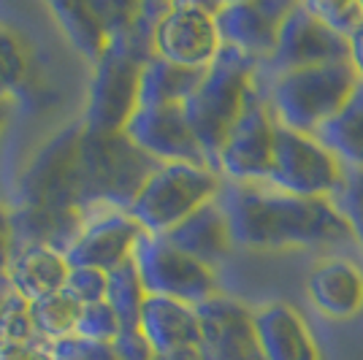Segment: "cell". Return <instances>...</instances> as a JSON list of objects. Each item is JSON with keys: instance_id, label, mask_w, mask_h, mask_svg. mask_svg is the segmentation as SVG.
I'll return each instance as SVG.
<instances>
[{"instance_id": "6da1fadb", "label": "cell", "mask_w": 363, "mask_h": 360, "mask_svg": "<svg viewBox=\"0 0 363 360\" xmlns=\"http://www.w3.org/2000/svg\"><path fill=\"white\" fill-rule=\"evenodd\" d=\"M217 201L225 211L233 244L244 249L336 247L355 239L336 201L290 196L269 181H225Z\"/></svg>"}, {"instance_id": "7a4b0ae2", "label": "cell", "mask_w": 363, "mask_h": 360, "mask_svg": "<svg viewBox=\"0 0 363 360\" xmlns=\"http://www.w3.org/2000/svg\"><path fill=\"white\" fill-rule=\"evenodd\" d=\"M160 160L136 147L125 130L82 133L79 150V203L92 217L101 211H130L138 193L160 168Z\"/></svg>"}, {"instance_id": "3957f363", "label": "cell", "mask_w": 363, "mask_h": 360, "mask_svg": "<svg viewBox=\"0 0 363 360\" xmlns=\"http://www.w3.org/2000/svg\"><path fill=\"white\" fill-rule=\"evenodd\" d=\"M257 65L263 62L247 57L233 46H223L217 60L209 65L201 87L184 103L187 122L212 171H217V157L228 133L233 130L247 101L257 90Z\"/></svg>"}, {"instance_id": "277c9868", "label": "cell", "mask_w": 363, "mask_h": 360, "mask_svg": "<svg viewBox=\"0 0 363 360\" xmlns=\"http://www.w3.org/2000/svg\"><path fill=\"white\" fill-rule=\"evenodd\" d=\"M358 84L350 62H333L274 76L266 98L282 128L318 135L350 103Z\"/></svg>"}, {"instance_id": "5b68a950", "label": "cell", "mask_w": 363, "mask_h": 360, "mask_svg": "<svg viewBox=\"0 0 363 360\" xmlns=\"http://www.w3.org/2000/svg\"><path fill=\"white\" fill-rule=\"evenodd\" d=\"M223 184V176L209 165L163 163L144 184L128 214L144 233L166 236L171 227L196 214L201 206L217 201Z\"/></svg>"}, {"instance_id": "8992f818", "label": "cell", "mask_w": 363, "mask_h": 360, "mask_svg": "<svg viewBox=\"0 0 363 360\" xmlns=\"http://www.w3.org/2000/svg\"><path fill=\"white\" fill-rule=\"evenodd\" d=\"M347 168L318 135L282 128L277 130L269 184L290 196L336 201L345 190Z\"/></svg>"}, {"instance_id": "52a82bcc", "label": "cell", "mask_w": 363, "mask_h": 360, "mask_svg": "<svg viewBox=\"0 0 363 360\" xmlns=\"http://www.w3.org/2000/svg\"><path fill=\"white\" fill-rule=\"evenodd\" d=\"M133 263L150 296H163L190 306H201L217 296L214 271L196 257L184 255L166 236L141 233L133 249Z\"/></svg>"}, {"instance_id": "ba28073f", "label": "cell", "mask_w": 363, "mask_h": 360, "mask_svg": "<svg viewBox=\"0 0 363 360\" xmlns=\"http://www.w3.org/2000/svg\"><path fill=\"white\" fill-rule=\"evenodd\" d=\"M279 122L274 117L266 92L257 90L244 106L242 117L228 133L217 157V174L239 184H263L272 176L274 144Z\"/></svg>"}, {"instance_id": "9c48e42d", "label": "cell", "mask_w": 363, "mask_h": 360, "mask_svg": "<svg viewBox=\"0 0 363 360\" xmlns=\"http://www.w3.org/2000/svg\"><path fill=\"white\" fill-rule=\"evenodd\" d=\"M144 62L136 60L117 41H108L106 55L92 65L84 128L95 133H120L138 108Z\"/></svg>"}, {"instance_id": "30bf717a", "label": "cell", "mask_w": 363, "mask_h": 360, "mask_svg": "<svg viewBox=\"0 0 363 360\" xmlns=\"http://www.w3.org/2000/svg\"><path fill=\"white\" fill-rule=\"evenodd\" d=\"M84 122L71 125L46 141L33 157L19 181V196L25 206L46 209H82L79 203V150Z\"/></svg>"}, {"instance_id": "8fae6325", "label": "cell", "mask_w": 363, "mask_h": 360, "mask_svg": "<svg viewBox=\"0 0 363 360\" xmlns=\"http://www.w3.org/2000/svg\"><path fill=\"white\" fill-rule=\"evenodd\" d=\"M217 3L179 0L168 6L166 16L155 30V55L182 68L206 71L223 52L217 30Z\"/></svg>"}, {"instance_id": "7c38bea8", "label": "cell", "mask_w": 363, "mask_h": 360, "mask_svg": "<svg viewBox=\"0 0 363 360\" xmlns=\"http://www.w3.org/2000/svg\"><path fill=\"white\" fill-rule=\"evenodd\" d=\"M333 62H350V38L333 33L325 22H320L306 9V3H296L279 30L274 55L263 65L272 71V76H279L298 68Z\"/></svg>"}, {"instance_id": "4fadbf2b", "label": "cell", "mask_w": 363, "mask_h": 360, "mask_svg": "<svg viewBox=\"0 0 363 360\" xmlns=\"http://www.w3.org/2000/svg\"><path fill=\"white\" fill-rule=\"evenodd\" d=\"M201 320V360H266L255 330V312L242 300L214 296L196 306Z\"/></svg>"}, {"instance_id": "5bb4252c", "label": "cell", "mask_w": 363, "mask_h": 360, "mask_svg": "<svg viewBox=\"0 0 363 360\" xmlns=\"http://www.w3.org/2000/svg\"><path fill=\"white\" fill-rule=\"evenodd\" d=\"M296 3L290 0H239L217 3V30L223 46H233L247 57L266 62L277 49L279 30Z\"/></svg>"}, {"instance_id": "9a60e30c", "label": "cell", "mask_w": 363, "mask_h": 360, "mask_svg": "<svg viewBox=\"0 0 363 360\" xmlns=\"http://www.w3.org/2000/svg\"><path fill=\"white\" fill-rule=\"evenodd\" d=\"M125 135L160 163L209 165L187 122L184 106H138L125 125Z\"/></svg>"}, {"instance_id": "2e32d148", "label": "cell", "mask_w": 363, "mask_h": 360, "mask_svg": "<svg viewBox=\"0 0 363 360\" xmlns=\"http://www.w3.org/2000/svg\"><path fill=\"white\" fill-rule=\"evenodd\" d=\"M141 233V225L128 211H101L87 220L82 236L65 252V260L71 269L90 266L108 274L133 257Z\"/></svg>"}, {"instance_id": "e0dca14e", "label": "cell", "mask_w": 363, "mask_h": 360, "mask_svg": "<svg viewBox=\"0 0 363 360\" xmlns=\"http://www.w3.org/2000/svg\"><path fill=\"white\" fill-rule=\"evenodd\" d=\"M255 330L266 360H320V344L309 322L288 300L255 309Z\"/></svg>"}, {"instance_id": "ac0fdd59", "label": "cell", "mask_w": 363, "mask_h": 360, "mask_svg": "<svg viewBox=\"0 0 363 360\" xmlns=\"http://www.w3.org/2000/svg\"><path fill=\"white\" fill-rule=\"evenodd\" d=\"M87 220L90 217L82 209H46V206L19 203L16 209L9 211L14 252L28 247H49L65 255L82 236Z\"/></svg>"}, {"instance_id": "d6986e66", "label": "cell", "mask_w": 363, "mask_h": 360, "mask_svg": "<svg viewBox=\"0 0 363 360\" xmlns=\"http://www.w3.org/2000/svg\"><path fill=\"white\" fill-rule=\"evenodd\" d=\"M306 293L325 317L350 320L363 312V269L347 257H325L309 274Z\"/></svg>"}, {"instance_id": "ffe728a7", "label": "cell", "mask_w": 363, "mask_h": 360, "mask_svg": "<svg viewBox=\"0 0 363 360\" xmlns=\"http://www.w3.org/2000/svg\"><path fill=\"white\" fill-rule=\"evenodd\" d=\"M141 333L157 355H171L182 349H198L201 320L196 306L163 296H150L141 312Z\"/></svg>"}, {"instance_id": "44dd1931", "label": "cell", "mask_w": 363, "mask_h": 360, "mask_svg": "<svg viewBox=\"0 0 363 360\" xmlns=\"http://www.w3.org/2000/svg\"><path fill=\"white\" fill-rule=\"evenodd\" d=\"M166 239L184 255L196 257L198 263H203L209 269L214 263L225 260L228 252L236 247L220 201H212V203L201 206L196 214H190L187 220H182L179 225L168 230Z\"/></svg>"}, {"instance_id": "7402d4cb", "label": "cell", "mask_w": 363, "mask_h": 360, "mask_svg": "<svg viewBox=\"0 0 363 360\" xmlns=\"http://www.w3.org/2000/svg\"><path fill=\"white\" fill-rule=\"evenodd\" d=\"M71 266L62 252L49 247H28L14 252V260L9 266L11 285L25 300H38L52 296L57 290H65Z\"/></svg>"}, {"instance_id": "603a6c76", "label": "cell", "mask_w": 363, "mask_h": 360, "mask_svg": "<svg viewBox=\"0 0 363 360\" xmlns=\"http://www.w3.org/2000/svg\"><path fill=\"white\" fill-rule=\"evenodd\" d=\"M206 71L182 68V65L155 57L141 71L138 106H184L193 98V92L201 87Z\"/></svg>"}, {"instance_id": "cb8c5ba5", "label": "cell", "mask_w": 363, "mask_h": 360, "mask_svg": "<svg viewBox=\"0 0 363 360\" xmlns=\"http://www.w3.org/2000/svg\"><path fill=\"white\" fill-rule=\"evenodd\" d=\"M49 11L57 16L62 33L68 35V41L87 62L101 60L108 49V33L101 22L98 11L92 9V3H49Z\"/></svg>"}, {"instance_id": "d4e9b609", "label": "cell", "mask_w": 363, "mask_h": 360, "mask_svg": "<svg viewBox=\"0 0 363 360\" xmlns=\"http://www.w3.org/2000/svg\"><path fill=\"white\" fill-rule=\"evenodd\" d=\"M318 138L342 163L363 171V81L350 103L320 130Z\"/></svg>"}, {"instance_id": "484cf974", "label": "cell", "mask_w": 363, "mask_h": 360, "mask_svg": "<svg viewBox=\"0 0 363 360\" xmlns=\"http://www.w3.org/2000/svg\"><path fill=\"white\" fill-rule=\"evenodd\" d=\"M84 303L74 298L68 290H57L52 296H44L38 300H30V315L35 333L46 342H60L76 333L79 317Z\"/></svg>"}, {"instance_id": "4316f807", "label": "cell", "mask_w": 363, "mask_h": 360, "mask_svg": "<svg viewBox=\"0 0 363 360\" xmlns=\"http://www.w3.org/2000/svg\"><path fill=\"white\" fill-rule=\"evenodd\" d=\"M147 298H150V293L138 276L133 257L114 271H108L106 303L114 309V315L120 317L122 328H141V312H144Z\"/></svg>"}, {"instance_id": "83f0119b", "label": "cell", "mask_w": 363, "mask_h": 360, "mask_svg": "<svg viewBox=\"0 0 363 360\" xmlns=\"http://www.w3.org/2000/svg\"><path fill=\"white\" fill-rule=\"evenodd\" d=\"M122 330L120 317L114 315V309L108 306L106 300L101 303H87L82 309V317H79V325H76V333L79 339H87V342H98V344H111Z\"/></svg>"}, {"instance_id": "f1b7e54d", "label": "cell", "mask_w": 363, "mask_h": 360, "mask_svg": "<svg viewBox=\"0 0 363 360\" xmlns=\"http://www.w3.org/2000/svg\"><path fill=\"white\" fill-rule=\"evenodd\" d=\"M306 9L325 22L333 33L350 38L363 25V3H345V0H306Z\"/></svg>"}, {"instance_id": "f546056e", "label": "cell", "mask_w": 363, "mask_h": 360, "mask_svg": "<svg viewBox=\"0 0 363 360\" xmlns=\"http://www.w3.org/2000/svg\"><path fill=\"white\" fill-rule=\"evenodd\" d=\"M38 339L35 325L30 315V300H25L19 293L6 303L3 315H0V342H11V344H30Z\"/></svg>"}, {"instance_id": "4dcf8cb0", "label": "cell", "mask_w": 363, "mask_h": 360, "mask_svg": "<svg viewBox=\"0 0 363 360\" xmlns=\"http://www.w3.org/2000/svg\"><path fill=\"white\" fill-rule=\"evenodd\" d=\"M28 68L25 49L6 28H0V101L22 81Z\"/></svg>"}, {"instance_id": "1f68e13d", "label": "cell", "mask_w": 363, "mask_h": 360, "mask_svg": "<svg viewBox=\"0 0 363 360\" xmlns=\"http://www.w3.org/2000/svg\"><path fill=\"white\" fill-rule=\"evenodd\" d=\"M336 206L342 209L345 220L350 223V230L355 241L363 247V171L361 168H347V181L342 196L336 198Z\"/></svg>"}, {"instance_id": "d6a6232c", "label": "cell", "mask_w": 363, "mask_h": 360, "mask_svg": "<svg viewBox=\"0 0 363 360\" xmlns=\"http://www.w3.org/2000/svg\"><path fill=\"white\" fill-rule=\"evenodd\" d=\"M106 287H108V274L101 269H90V266H76L68 274L65 290L79 298L84 306L87 303H101L106 300Z\"/></svg>"}, {"instance_id": "836d02e7", "label": "cell", "mask_w": 363, "mask_h": 360, "mask_svg": "<svg viewBox=\"0 0 363 360\" xmlns=\"http://www.w3.org/2000/svg\"><path fill=\"white\" fill-rule=\"evenodd\" d=\"M52 360H117L114 347L87 342L79 336H68L60 342H52Z\"/></svg>"}, {"instance_id": "e575fe53", "label": "cell", "mask_w": 363, "mask_h": 360, "mask_svg": "<svg viewBox=\"0 0 363 360\" xmlns=\"http://www.w3.org/2000/svg\"><path fill=\"white\" fill-rule=\"evenodd\" d=\"M111 347L117 360H157V352L152 349L141 328H122Z\"/></svg>"}, {"instance_id": "d590c367", "label": "cell", "mask_w": 363, "mask_h": 360, "mask_svg": "<svg viewBox=\"0 0 363 360\" xmlns=\"http://www.w3.org/2000/svg\"><path fill=\"white\" fill-rule=\"evenodd\" d=\"M0 360H52V342L41 336L30 344L0 342Z\"/></svg>"}, {"instance_id": "8d00e7d4", "label": "cell", "mask_w": 363, "mask_h": 360, "mask_svg": "<svg viewBox=\"0 0 363 360\" xmlns=\"http://www.w3.org/2000/svg\"><path fill=\"white\" fill-rule=\"evenodd\" d=\"M11 260H14V241H11L9 211L0 209V274H9Z\"/></svg>"}, {"instance_id": "74e56055", "label": "cell", "mask_w": 363, "mask_h": 360, "mask_svg": "<svg viewBox=\"0 0 363 360\" xmlns=\"http://www.w3.org/2000/svg\"><path fill=\"white\" fill-rule=\"evenodd\" d=\"M350 65L355 68L358 79L363 81V25L350 35Z\"/></svg>"}, {"instance_id": "f35d334b", "label": "cell", "mask_w": 363, "mask_h": 360, "mask_svg": "<svg viewBox=\"0 0 363 360\" xmlns=\"http://www.w3.org/2000/svg\"><path fill=\"white\" fill-rule=\"evenodd\" d=\"M14 285H11V276L9 274H0V315H3V309H6V303L14 298Z\"/></svg>"}, {"instance_id": "ab89813d", "label": "cell", "mask_w": 363, "mask_h": 360, "mask_svg": "<svg viewBox=\"0 0 363 360\" xmlns=\"http://www.w3.org/2000/svg\"><path fill=\"white\" fill-rule=\"evenodd\" d=\"M157 360H201L198 349H182V352H171V355H157Z\"/></svg>"}, {"instance_id": "60d3db41", "label": "cell", "mask_w": 363, "mask_h": 360, "mask_svg": "<svg viewBox=\"0 0 363 360\" xmlns=\"http://www.w3.org/2000/svg\"><path fill=\"white\" fill-rule=\"evenodd\" d=\"M3 120H6V108H3V101H0V125H3Z\"/></svg>"}]
</instances>
